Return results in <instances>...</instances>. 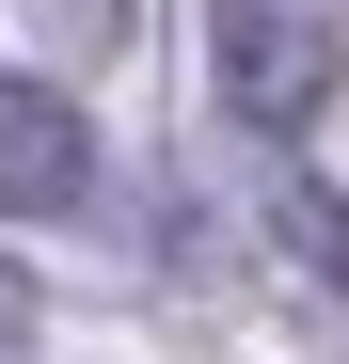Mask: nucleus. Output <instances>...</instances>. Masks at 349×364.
<instances>
[{"instance_id":"1","label":"nucleus","mask_w":349,"mask_h":364,"mask_svg":"<svg viewBox=\"0 0 349 364\" xmlns=\"http://www.w3.org/2000/svg\"><path fill=\"white\" fill-rule=\"evenodd\" d=\"M207 64H222V111L270 127V143H302L333 111V32L302 0H207Z\"/></svg>"},{"instance_id":"2","label":"nucleus","mask_w":349,"mask_h":364,"mask_svg":"<svg viewBox=\"0 0 349 364\" xmlns=\"http://www.w3.org/2000/svg\"><path fill=\"white\" fill-rule=\"evenodd\" d=\"M80 191H95V127H80V95L32 80V64H0V206H48V222H64Z\"/></svg>"},{"instance_id":"3","label":"nucleus","mask_w":349,"mask_h":364,"mask_svg":"<svg viewBox=\"0 0 349 364\" xmlns=\"http://www.w3.org/2000/svg\"><path fill=\"white\" fill-rule=\"evenodd\" d=\"M270 237H286V254H302V269L349 301V191H318V174L286 159V174H270Z\"/></svg>"},{"instance_id":"4","label":"nucleus","mask_w":349,"mask_h":364,"mask_svg":"<svg viewBox=\"0 0 349 364\" xmlns=\"http://www.w3.org/2000/svg\"><path fill=\"white\" fill-rule=\"evenodd\" d=\"M32 32H64L80 64H95V48H127V0H32Z\"/></svg>"},{"instance_id":"5","label":"nucleus","mask_w":349,"mask_h":364,"mask_svg":"<svg viewBox=\"0 0 349 364\" xmlns=\"http://www.w3.org/2000/svg\"><path fill=\"white\" fill-rule=\"evenodd\" d=\"M0 348H16V269H0Z\"/></svg>"}]
</instances>
